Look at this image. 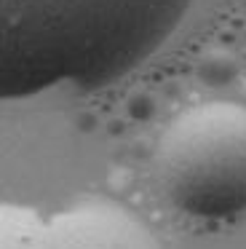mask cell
Instances as JSON below:
<instances>
[{"mask_svg":"<svg viewBox=\"0 0 246 249\" xmlns=\"http://www.w3.org/2000/svg\"><path fill=\"white\" fill-rule=\"evenodd\" d=\"M193 0H0V94L99 89L153 56Z\"/></svg>","mask_w":246,"mask_h":249,"instance_id":"1","label":"cell"},{"mask_svg":"<svg viewBox=\"0 0 246 249\" xmlns=\"http://www.w3.org/2000/svg\"><path fill=\"white\" fill-rule=\"evenodd\" d=\"M155 174L174 206L193 217L246 209V107L206 102L176 115L155 147Z\"/></svg>","mask_w":246,"mask_h":249,"instance_id":"2","label":"cell"},{"mask_svg":"<svg viewBox=\"0 0 246 249\" xmlns=\"http://www.w3.org/2000/svg\"><path fill=\"white\" fill-rule=\"evenodd\" d=\"M0 249H163L128 209L83 198L64 209L3 204Z\"/></svg>","mask_w":246,"mask_h":249,"instance_id":"3","label":"cell"},{"mask_svg":"<svg viewBox=\"0 0 246 249\" xmlns=\"http://www.w3.org/2000/svg\"><path fill=\"white\" fill-rule=\"evenodd\" d=\"M233 59H230L225 51H211V54L203 59V65H201V72H203V78L206 81H211V83H225V81H230L233 78Z\"/></svg>","mask_w":246,"mask_h":249,"instance_id":"4","label":"cell"}]
</instances>
